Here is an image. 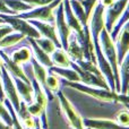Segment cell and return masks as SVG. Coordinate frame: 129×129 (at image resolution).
I'll return each instance as SVG.
<instances>
[{
	"instance_id": "2e32d148",
	"label": "cell",
	"mask_w": 129,
	"mask_h": 129,
	"mask_svg": "<svg viewBox=\"0 0 129 129\" xmlns=\"http://www.w3.org/2000/svg\"><path fill=\"white\" fill-rule=\"evenodd\" d=\"M85 128L91 129H129L128 127L119 125L117 121L110 119H99V118H86L83 119Z\"/></svg>"
},
{
	"instance_id": "d4e9b609",
	"label": "cell",
	"mask_w": 129,
	"mask_h": 129,
	"mask_svg": "<svg viewBox=\"0 0 129 129\" xmlns=\"http://www.w3.org/2000/svg\"><path fill=\"white\" fill-rule=\"evenodd\" d=\"M25 39H26V36L23 35V34L17 33V32L14 33L13 32V33L8 34V35H6L5 38H2L1 40H0V50L14 47V45H16L17 43L24 41Z\"/></svg>"
},
{
	"instance_id": "4fadbf2b",
	"label": "cell",
	"mask_w": 129,
	"mask_h": 129,
	"mask_svg": "<svg viewBox=\"0 0 129 129\" xmlns=\"http://www.w3.org/2000/svg\"><path fill=\"white\" fill-rule=\"evenodd\" d=\"M0 57H1V60H2V66L6 68V70L13 77H17V78H20L22 80L26 83H31L29 78L26 76L25 74L24 69L22 68V64H18L16 62H14L13 60L10 59V57L6 53L5 51L0 50Z\"/></svg>"
},
{
	"instance_id": "836d02e7",
	"label": "cell",
	"mask_w": 129,
	"mask_h": 129,
	"mask_svg": "<svg viewBox=\"0 0 129 129\" xmlns=\"http://www.w3.org/2000/svg\"><path fill=\"white\" fill-rule=\"evenodd\" d=\"M0 14H2V15H15V13L7 7L4 0H0Z\"/></svg>"
},
{
	"instance_id": "74e56055",
	"label": "cell",
	"mask_w": 129,
	"mask_h": 129,
	"mask_svg": "<svg viewBox=\"0 0 129 129\" xmlns=\"http://www.w3.org/2000/svg\"><path fill=\"white\" fill-rule=\"evenodd\" d=\"M1 67H2V60H1V57H0V71H1Z\"/></svg>"
},
{
	"instance_id": "ba28073f",
	"label": "cell",
	"mask_w": 129,
	"mask_h": 129,
	"mask_svg": "<svg viewBox=\"0 0 129 129\" xmlns=\"http://www.w3.org/2000/svg\"><path fill=\"white\" fill-rule=\"evenodd\" d=\"M128 0H116L111 6L107 7L104 10V28L108 33H111L116 23L120 19L122 14L127 10Z\"/></svg>"
},
{
	"instance_id": "30bf717a",
	"label": "cell",
	"mask_w": 129,
	"mask_h": 129,
	"mask_svg": "<svg viewBox=\"0 0 129 129\" xmlns=\"http://www.w3.org/2000/svg\"><path fill=\"white\" fill-rule=\"evenodd\" d=\"M71 68L78 74L79 76V83L87 86H93V87H100V88H104V89H110L109 85H108L107 80L104 79V77H100L96 76L92 73L82 69L76 62L71 61Z\"/></svg>"
},
{
	"instance_id": "e0dca14e",
	"label": "cell",
	"mask_w": 129,
	"mask_h": 129,
	"mask_svg": "<svg viewBox=\"0 0 129 129\" xmlns=\"http://www.w3.org/2000/svg\"><path fill=\"white\" fill-rule=\"evenodd\" d=\"M64 51L67 52V54H68V57L70 58V60L74 61V62H77V61L84 59L83 48H82V45H80L78 39L76 38V35L73 33H71L70 38H69L68 44H67V48Z\"/></svg>"
},
{
	"instance_id": "e575fe53",
	"label": "cell",
	"mask_w": 129,
	"mask_h": 129,
	"mask_svg": "<svg viewBox=\"0 0 129 129\" xmlns=\"http://www.w3.org/2000/svg\"><path fill=\"white\" fill-rule=\"evenodd\" d=\"M114 1H116V0H99V2H100L102 6H104L105 8H107V7H109V6H111Z\"/></svg>"
},
{
	"instance_id": "277c9868",
	"label": "cell",
	"mask_w": 129,
	"mask_h": 129,
	"mask_svg": "<svg viewBox=\"0 0 129 129\" xmlns=\"http://www.w3.org/2000/svg\"><path fill=\"white\" fill-rule=\"evenodd\" d=\"M62 0H53L52 2L44 6H40V7H34L33 9L25 13L18 14V17L23 18V19H35V20H40V22H44V23H50V24H54V9L58 7V5Z\"/></svg>"
},
{
	"instance_id": "1f68e13d",
	"label": "cell",
	"mask_w": 129,
	"mask_h": 129,
	"mask_svg": "<svg viewBox=\"0 0 129 129\" xmlns=\"http://www.w3.org/2000/svg\"><path fill=\"white\" fill-rule=\"evenodd\" d=\"M22 1L31 5L32 7H40V6H44V5L50 4V2H52L53 0H22Z\"/></svg>"
},
{
	"instance_id": "83f0119b",
	"label": "cell",
	"mask_w": 129,
	"mask_h": 129,
	"mask_svg": "<svg viewBox=\"0 0 129 129\" xmlns=\"http://www.w3.org/2000/svg\"><path fill=\"white\" fill-rule=\"evenodd\" d=\"M4 102H5V105L7 107V109H8L10 116H11V120H13L11 126H10V129H24L22 122H20V120H19V118H18V116H17V113H16V111L14 110V108L11 107L10 102H9L7 99H5Z\"/></svg>"
},
{
	"instance_id": "d590c367",
	"label": "cell",
	"mask_w": 129,
	"mask_h": 129,
	"mask_svg": "<svg viewBox=\"0 0 129 129\" xmlns=\"http://www.w3.org/2000/svg\"><path fill=\"white\" fill-rule=\"evenodd\" d=\"M0 129H10V127H9L6 122H4V121L0 119Z\"/></svg>"
},
{
	"instance_id": "4dcf8cb0",
	"label": "cell",
	"mask_w": 129,
	"mask_h": 129,
	"mask_svg": "<svg viewBox=\"0 0 129 129\" xmlns=\"http://www.w3.org/2000/svg\"><path fill=\"white\" fill-rule=\"evenodd\" d=\"M116 121L119 123V125L123 126V127H128L129 117H128L127 110H121V111H119L118 114H117V120Z\"/></svg>"
},
{
	"instance_id": "3957f363",
	"label": "cell",
	"mask_w": 129,
	"mask_h": 129,
	"mask_svg": "<svg viewBox=\"0 0 129 129\" xmlns=\"http://www.w3.org/2000/svg\"><path fill=\"white\" fill-rule=\"evenodd\" d=\"M99 42H100L101 51H102L103 56L105 57V59L111 66L112 73H113L114 76V82H116V92L120 93V74H119L118 61H117L116 45H114V41L111 39L110 34L108 33L105 28H103L100 32Z\"/></svg>"
},
{
	"instance_id": "8d00e7d4",
	"label": "cell",
	"mask_w": 129,
	"mask_h": 129,
	"mask_svg": "<svg viewBox=\"0 0 129 129\" xmlns=\"http://www.w3.org/2000/svg\"><path fill=\"white\" fill-rule=\"evenodd\" d=\"M34 129H43L42 128V125H41V122H40V120H36V125H35V128Z\"/></svg>"
},
{
	"instance_id": "484cf974",
	"label": "cell",
	"mask_w": 129,
	"mask_h": 129,
	"mask_svg": "<svg viewBox=\"0 0 129 129\" xmlns=\"http://www.w3.org/2000/svg\"><path fill=\"white\" fill-rule=\"evenodd\" d=\"M4 1L7 5V7L15 13V15L25 13V11H28L34 8L31 5L26 4V2L22 1V0H4Z\"/></svg>"
},
{
	"instance_id": "f1b7e54d",
	"label": "cell",
	"mask_w": 129,
	"mask_h": 129,
	"mask_svg": "<svg viewBox=\"0 0 129 129\" xmlns=\"http://www.w3.org/2000/svg\"><path fill=\"white\" fill-rule=\"evenodd\" d=\"M0 119H1L4 122H6L9 127L11 126V122H13L11 116H10V113H9L7 107L4 104V102H2L1 100H0Z\"/></svg>"
},
{
	"instance_id": "603a6c76",
	"label": "cell",
	"mask_w": 129,
	"mask_h": 129,
	"mask_svg": "<svg viewBox=\"0 0 129 129\" xmlns=\"http://www.w3.org/2000/svg\"><path fill=\"white\" fill-rule=\"evenodd\" d=\"M59 85H60V78L56 74L51 73V71H48V76H47V79H45V87H47L48 100L49 101L53 100L52 93H57L59 91Z\"/></svg>"
},
{
	"instance_id": "5b68a950",
	"label": "cell",
	"mask_w": 129,
	"mask_h": 129,
	"mask_svg": "<svg viewBox=\"0 0 129 129\" xmlns=\"http://www.w3.org/2000/svg\"><path fill=\"white\" fill-rule=\"evenodd\" d=\"M0 18L6 24H8L10 26L14 32L23 34L26 38H33V39L41 38L38 29L33 25L29 24L28 20L23 19V18L18 17L16 15H2V14H0Z\"/></svg>"
},
{
	"instance_id": "4316f807",
	"label": "cell",
	"mask_w": 129,
	"mask_h": 129,
	"mask_svg": "<svg viewBox=\"0 0 129 129\" xmlns=\"http://www.w3.org/2000/svg\"><path fill=\"white\" fill-rule=\"evenodd\" d=\"M36 42V44L39 45V47L41 48V49L43 50V51L45 52V53H48L50 56V54L52 53V52L54 51L56 49H59V48H57L56 43L53 42V41H51L50 39H47V38H39V39H34Z\"/></svg>"
},
{
	"instance_id": "9a60e30c",
	"label": "cell",
	"mask_w": 129,
	"mask_h": 129,
	"mask_svg": "<svg viewBox=\"0 0 129 129\" xmlns=\"http://www.w3.org/2000/svg\"><path fill=\"white\" fill-rule=\"evenodd\" d=\"M13 79H14V83H15L17 93L20 98V101H23L26 105L31 104L34 100V91H33L32 83H26L17 77H13Z\"/></svg>"
},
{
	"instance_id": "7a4b0ae2",
	"label": "cell",
	"mask_w": 129,
	"mask_h": 129,
	"mask_svg": "<svg viewBox=\"0 0 129 129\" xmlns=\"http://www.w3.org/2000/svg\"><path fill=\"white\" fill-rule=\"evenodd\" d=\"M32 86L34 91V100L31 104L26 105L27 111L33 116L34 118L39 119L42 125L43 129H48V114H47V107H48V96L45 94L44 89L41 87V85L35 79H32Z\"/></svg>"
},
{
	"instance_id": "f546056e",
	"label": "cell",
	"mask_w": 129,
	"mask_h": 129,
	"mask_svg": "<svg viewBox=\"0 0 129 129\" xmlns=\"http://www.w3.org/2000/svg\"><path fill=\"white\" fill-rule=\"evenodd\" d=\"M80 2H82V6L85 10V14L89 19V16H91L93 9L95 8V6L98 5L99 0H80Z\"/></svg>"
},
{
	"instance_id": "d6986e66",
	"label": "cell",
	"mask_w": 129,
	"mask_h": 129,
	"mask_svg": "<svg viewBox=\"0 0 129 129\" xmlns=\"http://www.w3.org/2000/svg\"><path fill=\"white\" fill-rule=\"evenodd\" d=\"M29 62H31L32 68H33L34 79L41 85V87L44 89L45 94H47V96H48L47 87H45V79H47V76H48V69L45 68V67H43L41 63H39L34 58H32Z\"/></svg>"
},
{
	"instance_id": "7402d4cb",
	"label": "cell",
	"mask_w": 129,
	"mask_h": 129,
	"mask_svg": "<svg viewBox=\"0 0 129 129\" xmlns=\"http://www.w3.org/2000/svg\"><path fill=\"white\" fill-rule=\"evenodd\" d=\"M10 59L14 62L18 63V64H23L25 62L31 61V59L33 58V52H32L31 47H20L17 50L13 52L10 54Z\"/></svg>"
},
{
	"instance_id": "ac0fdd59",
	"label": "cell",
	"mask_w": 129,
	"mask_h": 129,
	"mask_svg": "<svg viewBox=\"0 0 129 129\" xmlns=\"http://www.w3.org/2000/svg\"><path fill=\"white\" fill-rule=\"evenodd\" d=\"M28 39V42L31 44V49H32V52H33V58L38 61L39 63H41L43 67H45L47 69H49L50 67H52V61H51V58L48 53H45L38 44H36L35 40L33 38H27Z\"/></svg>"
},
{
	"instance_id": "5bb4252c",
	"label": "cell",
	"mask_w": 129,
	"mask_h": 129,
	"mask_svg": "<svg viewBox=\"0 0 129 129\" xmlns=\"http://www.w3.org/2000/svg\"><path fill=\"white\" fill-rule=\"evenodd\" d=\"M28 22H29V24L33 25V26L38 29V32L40 33V35L42 36V38L50 39L51 41H53V42L56 43L57 48H61L58 35H57V31H56V27H54V24L40 22V20H35V19H29Z\"/></svg>"
},
{
	"instance_id": "d6a6232c",
	"label": "cell",
	"mask_w": 129,
	"mask_h": 129,
	"mask_svg": "<svg viewBox=\"0 0 129 129\" xmlns=\"http://www.w3.org/2000/svg\"><path fill=\"white\" fill-rule=\"evenodd\" d=\"M13 32H14L13 28H11L8 24H6V23L0 24V40H1L2 38H5L6 35H8V34L13 33Z\"/></svg>"
},
{
	"instance_id": "7c38bea8",
	"label": "cell",
	"mask_w": 129,
	"mask_h": 129,
	"mask_svg": "<svg viewBox=\"0 0 129 129\" xmlns=\"http://www.w3.org/2000/svg\"><path fill=\"white\" fill-rule=\"evenodd\" d=\"M63 4V15H64V20H66L68 27L70 28L71 33L75 34L76 38L78 39V41L83 40V36H84V29H83L82 24L79 23V20L75 17L73 10H71L70 4H69V0H62Z\"/></svg>"
},
{
	"instance_id": "52a82bcc",
	"label": "cell",
	"mask_w": 129,
	"mask_h": 129,
	"mask_svg": "<svg viewBox=\"0 0 129 129\" xmlns=\"http://www.w3.org/2000/svg\"><path fill=\"white\" fill-rule=\"evenodd\" d=\"M0 76H1V82H2V89H4V94H5V99L10 102L11 107L14 108L16 112H18L20 107V98L17 93L16 89L15 83L14 79L11 77V75L6 70L4 66L1 67V71H0Z\"/></svg>"
},
{
	"instance_id": "ab89813d",
	"label": "cell",
	"mask_w": 129,
	"mask_h": 129,
	"mask_svg": "<svg viewBox=\"0 0 129 129\" xmlns=\"http://www.w3.org/2000/svg\"><path fill=\"white\" fill-rule=\"evenodd\" d=\"M86 129H91V128H86Z\"/></svg>"
},
{
	"instance_id": "9c48e42d",
	"label": "cell",
	"mask_w": 129,
	"mask_h": 129,
	"mask_svg": "<svg viewBox=\"0 0 129 129\" xmlns=\"http://www.w3.org/2000/svg\"><path fill=\"white\" fill-rule=\"evenodd\" d=\"M54 27H56L57 35H58L61 49L66 50L69 38H70V35H71V31L68 27V25H67L66 20H64L62 1H61L60 4L58 5V7L54 9Z\"/></svg>"
},
{
	"instance_id": "6da1fadb",
	"label": "cell",
	"mask_w": 129,
	"mask_h": 129,
	"mask_svg": "<svg viewBox=\"0 0 129 129\" xmlns=\"http://www.w3.org/2000/svg\"><path fill=\"white\" fill-rule=\"evenodd\" d=\"M64 85L69 86L71 88H75L76 91L84 93L86 95L94 98L95 100L100 101V102H105V103H120L123 104V107H128V101H127V94H121L113 92L111 89H104L100 88V87H93V86H87L82 83L77 82H66L64 80Z\"/></svg>"
},
{
	"instance_id": "44dd1931",
	"label": "cell",
	"mask_w": 129,
	"mask_h": 129,
	"mask_svg": "<svg viewBox=\"0 0 129 129\" xmlns=\"http://www.w3.org/2000/svg\"><path fill=\"white\" fill-rule=\"evenodd\" d=\"M48 71L56 74L59 78L64 79L66 82H77L79 83V76L73 68H61V67L52 66L48 69Z\"/></svg>"
},
{
	"instance_id": "ffe728a7",
	"label": "cell",
	"mask_w": 129,
	"mask_h": 129,
	"mask_svg": "<svg viewBox=\"0 0 129 129\" xmlns=\"http://www.w3.org/2000/svg\"><path fill=\"white\" fill-rule=\"evenodd\" d=\"M50 58H51L52 64L56 67H61V68H71V60L68 57L67 52L63 49L59 48L56 49L51 54H50Z\"/></svg>"
},
{
	"instance_id": "8992f818",
	"label": "cell",
	"mask_w": 129,
	"mask_h": 129,
	"mask_svg": "<svg viewBox=\"0 0 129 129\" xmlns=\"http://www.w3.org/2000/svg\"><path fill=\"white\" fill-rule=\"evenodd\" d=\"M57 94H58L61 110H62L64 117H66L68 123L70 125V127L73 129H86L84 126V122H83V118L78 113L77 110L74 108V105L71 104L70 101L66 98V95H63V93L61 91H58Z\"/></svg>"
},
{
	"instance_id": "cb8c5ba5",
	"label": "cell",
	"mask_w": 129,
	"mask_h": 129,
	"mask_svg": "<svg viewBox=\"0 0 129 129\" xmlns=\"http://www.w3.org/2000/svg\"><path fill=\"white\" fill-rule=\"evenodd\" d=\"M69 4H70L71 10H73L75 17L79 20V23L82 24V26H86L88 25V17L85 14V10L82 6V2L80 0H69Z\"/></svg>"
},
{
	"instance_id": "8fae6325",
	"label": "cell",
	"mask_w": 129,
	"mask_h": 129,
	"mask_svg": "<svg viewBox=\"0 0 129 129\" xmlns=\"http://www.w3.org/2000/svg\"><path fill=\"white\" fill-rule=\"evenodd\" d=\"M114 45H116L117 51V61H118V67L122 63L125 58L128 56L129 50V25L128 22L122 26L121 31L117 35L114 40Z\"/></svg>"
},
{
	"instance_id": "f35d334b",
	"label": "cell",
	"mask_w": 129,
	"mask_h": 129,
	"mask_svg": "<svg viewBox=\"0 0 129 129\" xmlns=\"http://www.w3.org/2000/svg\"><path fill=\"white\" fill-rule=\"evenodd\" d=\"M4 23H5V22H4V20H2V19H1V18H0V24H4Z\"/></svg>"
}]
</instances>
